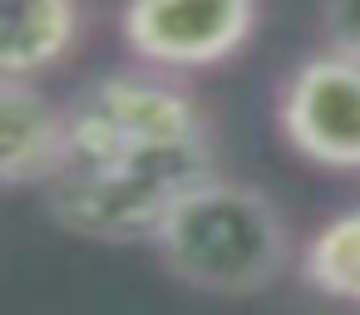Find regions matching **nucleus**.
Wrapping results in <instances>:
<instances>
[{
	"label": "nucleus",
	"mask_w": 360,
	"mask_h": 315,
	"mask_svg": "<svg viewBox=\"0 0 360 315\" xmlns=\"http://www.w3.org/2000/svg\"><path fill=\"white\" fill-rule=\"evenodd\" d=\"M301 281L340 305H360V202L316 227L301 246Z\"/></svg>",
	"instance_id": "obj_7"
},
{
	"label": "nucleus",
	"mask_w": 360,
	"mask_h": 315,
	"mask_svg": "<svg viewBox=\"0 0 360 315\" xmlns=\"http://www.w3.org/2000/svg\"><path fill=\"white\" fill-rule=\"evenodd\" d=\"M281 138L316 168L360 173V60L306 55L276 94Z\"/></svg>",
	"instance_id": "obj_4"
},
{
	"label": "nucleus",
	"mask_w": 360,
	"mask_h": 315,
	"mask_svg": "<svg viewBox=\"0 0 360 315\" xmlns=\"http://www.w3.org/2000/svg\"><path fill=\"white\" fill-rule=\"evenodd\" d=\"M148 246L183 286L207 295H257L291 261V232L276 202L222 173L183 192Z\"/></svg>",
	"instance_id": "obj_1"
},
{
	"label": "nucleus",
	"mask_w": 360,
	"mask_h": 315,
	"mask_svg": "<svg viewBox=\"0 0 360 315\" xmlns=\"http://www.w3.org/2000/svg\"><path fill=\"white\" fill-rule=\"evenodd\" d=\"M212 173H217L212 133L94 153V158H65L60 173L45 182V207L75 236L129 246V241H148L168 217V207Z\"/></svg>",
	"instance_id": "obj_2"
},
{
	"label": "nucleus",
	"mask_w": 360,
	"mask_h": 315,
	"mask_svg": "<svg viewBox=\"0 0 360 315\" xmlns=\"http://www.w3.org/2000/svg\"><path fill=\"white\" fill-rule=\"evenodd\" d=\"M84 30L79 0H0V79H40Z\"/></svg>",
	"instance_id": "obj_6"
},
{
	"label": "nucleus",
	"mask_w": 360,
	"mask_h": 315,
	"mask_svg": "<svg viewBox=\"0 0 360 315\" xmlns=\"http://www.w3.org/2000/svg\"><path fill=\"white\" fill-rule=\"evenodd\" d=\"M257 0H124V45L158 74L227 65L257 35Z\"/></svg>",
	"instance_id": "obj_3"
},
{
	"label": "nucleus",
	"mask_w": 360,
	"mask_h": 315,
	"mask_svg": "<svg viewBox=\"0 0 360 315\" xmlns=\"http://www.w3.org/2000/svg\"><path fill=\"white\" fill-rule=\"evenodd\" d=\"M65 163V104L35 79H0V187H45Z\"/></svg>",
	"instance_id": "obj_5"
},
{
	"label": "nucleus",
	"mask_w": 360,
	"mask_h": 315,
	"mask_svg": "<svg viewBox=\"0 0 360 315\" xmlns=\"http://www.w3.org/2000/svg\"><path fill=\"white\" fill-rule=\"evenodd\" d=\"M321 30H326V45L335 55L360 60V0H326L321 6Z\"/></svg>",
	"instance_id": "obj_8"
}]
</instances>
